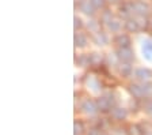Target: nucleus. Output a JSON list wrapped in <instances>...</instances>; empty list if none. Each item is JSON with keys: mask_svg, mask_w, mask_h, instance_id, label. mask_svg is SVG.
<instances>
[{"mask_svg": "<svg viewBox=\"0 0 152 135\" xmlns=\"http://www.w3.org/2000/svg\"><path fill=\"white\" fill-rule=\"evenodd\" d=\"M111 18H113V15H111V11H109V10H104L101 15V21L104 25H107L109 22H111V21H113Z\"/></svg>", "mask_w": 152, "mask_h": 135, "instance_id": "21", "label": "nucleus"}, {"mask_svg": "<svg viewBox=\"0 0 152 135\" xmlns=\"http://www.w3.org/2000/svg\"><path fill=\"white\" fill-rule=\"evenodd\" d=\"M125 29L129 33H136L141 29V25H140V22L136 19H129L125 22Z\"/></svg>", "mask_w": 152, "mask_h": 135, "instance_id": "11", "label": "nucleus"}, {"mask_svg": "<svg viewBox=\"0 0 152 135\" xmlns=\"http://www.w3.org/2000/svg\"><path fill=\"white\" fill-rule=\"evenodd\" d=\"M141 90H142V96L145 98H152V83L151 82H142L141 83Z\"/></svg>", "mask_w": 152, "mask_h": 135, "instance_id": "15", "label": "nucleus"}, {"mask_svg": "<svg viewBox=\"0 0 152 135\" xmlns=\"http://www.w3.org/2000/svg\"><path fill=\"white\" fill-rule=\"evenodd\" d=\"M87 87L94 93H99L102 89V85L95 77H88L87 78Z\"/></svg>", "mask_w": 152, "mask_h": 135, "instance_id": "8", "label": "nucleus"}, {"mask_svg": "<svg viewBox=\"0 0 152 135\" xmlns=\"http://www.w3.org/2000/svg\"><path fill=\"white\" fill-rule=\"evenodd\" d=\"M149 23H151V26H152V21H151V22H149Z\"/></svg>", "mask_w": 152, "mask_h": 135, "instance_id": "31", "label": "nucleus"}, {"mask_svg": "<svg viewBox=\"0 0 152 135\" xmlns=\"http://www.w3.org/2000/svg\"><path fill=\"white\" fill-rule=\"evenodd\" d=\"M90 1H91L92 6H94L96 10H99V8H103L104 7V1H106V0H90Z\"/></svg>", "mask_w": 152, "mask_h": 135, "instance_id": "23", "label": "nucleus"}, {"mask_svg": "<svg viewBox=\"0 0 152 135\" xmlns=\"http://www.w3.org/2000/svg\"><path fill=\"white\" fill-rule=\"evenodd\" d=\"M111 135H129V134H128V131H125V130L113 128V132H111Z\"/></svg>", "mask_w": 152, "mask_h": 135, "instance_id": "27", "label": "nucleus"}, {"mask_svg": "<svg viewBox=\"0 0 152 135\" xmlns=\"http://www.w3.org/2000/svg\"><path fill=\"white\" fill-rule=\"evenodd\" d=\"M90 59H91V64L92 66H98V64L102 63L103 56H102L101 53H92V55H90Z\"/></svg>", "mask_w": 152, "mask_h": 135, "instance_id": "20", "label": "nucleus"}, {"mask_svg": "<svg viewBox=\"0 0 152 135\" xmlns=\"http://www.w3.org/2000/svg\"><path fill=\"white\" fill-rule=\"evenodd\" d=\"M144 111H145L147 115H149L152 117V100H148L144 104Z\"/></svg>", "mask_w": 152, "mask_h": 135, "instance_id": "24", "label": "nucleus"}, {"mask_svg": "<svg viewBox=\"0 0 152 135\" xmlns=\"http://www.w3.org/2000/svg\"><path fill=\"white\" fill-rule=\"evenodd\" d=\"M128 134L129 135H144V131L139 124H132L128 128Z\"/></svg>", "mask_w": 152, "mask_h": 135, "instance_id": "19", "label": "nucleus"}, {"mask_svg": "<svg viewBox=\"0 0 152 135\" xmlns=\"http://www.w3.org/2000/svg\"><path fill=\"white\" fill-rule=\"evenodd\" d=\"M79 8H80V11H82L83 14H86V15H94L95 14V8L94 6H92V3L90 1V0H82L80 1V4H79Z\"/></svg>", "mask_w": 152, "mask_h": 135, "instance_id": "7", "label": "nucleus"}, {"mask_svg": "<svg viewBox=\"0 0 152 135\" xmlns=\"http://www.w3.org/2000/svg\"><path fill=\"white\" fill-rule=\"evenodd\" d=\"M134 77L137 78L139 80H142V82H147L148 79H151L152 78V71L149 70V68H137L136 71H134Z\"/></svg>", "mask_w": 152, "mask_h": 135, "instance_id": "6", "label": "nucleus"}, {"mask_svg": "<svg viewBox=\"0 0 152 135\" xmlns=\"http://www.w3.org/2000/svg\"><path fill=\"white\" fill-rule=\"evenodd\" d=\"M107 27H109V30H111L113 33H115L121 29V23L118 22V21H111V22L107 23Z\"/></svg>", "mask_w": 152, "mask_h": 135, "instance_id": "22", "label": "nucleus"}, {"mask_svg": "<svg viewBox=\"0 0 152 135\" xmlns=\"http://www.w3.org/2000/svg\"><path fill=\"white\" fill-rule=\"evenodd\" d=\"M115 58L122 63H130L134 59V53L130 48H118V51L115 52Z\"/></svg>", "mask_w": 152, "mask_h": 135, "instance_id": "3", "label": "nucleus"}, {"mask_svg": "<svg viewBox=\"0 0 152 135\" xmlns=\"http://www.w3.org/2000/svg\"><path fill=\"white\" fill-rule=\"evenodd\" d=\"M114 104H115V100H114V94L113 93H104L103 96H101L96 100V105H98L99 112H111V109L114 108Z\"/></svg>", "mask_w": 152, "mask_h": 135, "instance_id": "1", "label": "nucleus"}, {"mask_svg": "<svg viewBox=\"0 0 152 135\" xmlns=\"http://www.w3.org/2000/svg\"><path fill=\"white\" fill-rule=\"evenodd\" d=\"M106 1H109V3H117L118 0H106Z\"/></svg>", "mask_w": 152, "mask_h": 135, "instance_id": "29", "label": "nucleus"}, {"mask_svg": "<svg viewBox=\"0 0 152 135\" xmlns=\"http://www.w3.org/2000/svg\"><path fill=\"white\" fill-rule=\"evenodd\" d=\"M92 40H94V42L96 45H106L109 42L107 35H106V33H103V32H96Z\"/></svg>", "mask_w": 152, "mask_h": 135, "instance_id": "14", "label": "nucleus"}, {"mask_svg": "<svg viewBox=\"0 0 152 135\" xmlns=\"http://www.w3.org/2000/svg\"><path fill=\"white\" fill-rule=\"evenodd\" d=\"M129 91H130V94L133 96V98H136V100L144 98V96H142V90H141V85L132 83L129 86Z\"/></svg>", "mask_w": 152, "mask_h": 135, "instance_id": "12", "label": "nucleus"}, {"mask_svg": "<svg viewBox=\"0 0 152 135\" xmlns=\"http://www.w3.org/2000/svg\"><path fill=\"white\" fill-rule=\"evenodd\" d=\"M84 132V124L80 120H75L73 122V134L75 135H82Z\"/></svg>", "mask_w": 152, "mask_h": 135, "instance_id": "18", "label": "nucleus"}, {"mask_svg": "<svg viewBox=\"0 0 152 135\" xmlns=\"http://www.w3.org/2000/svg\"><path fill=\"white\" fill-rule=\"evenodd\" d=\"M80 109H82V112L87 116H95L99 112L96 101H92V100H90V98L83 101L82 105H80Z\"/></svg>", "mask_w": 152, "mask_h": 135, "instance_id": "2", "label": "nucleus"}, {"mask_svg": "<svg viewBox=\"0 0 152 135\" xmlns=\"http://www.w3.org/2000/svg\"><path fill=\"white\" fill-rule=\"evenodd\" d=\"M132 6H133V13L140 15L141 18H144V16H147L149 14V6L147 3H144V1H134V3H132Z\"/></svg>", "mask_w": 152, "mask_h": 135, "instance_id": "4", "label": "nucleus"}, {"mask_svg": "<svg viewBox=\"0 0 152 135\" xmlns=\"http://www.w3.org/2000/svg\"><path fill=\"white\" fill-rule=\"evenodd\" d=\"M141 49H142V56L147 60H152V41L151 40H144L141 45Z\"/></svg>", "mask_w": 152, "mask_h": 135, "instance_id": "9", "label": "nucleus"}, {"mask_svg": "<svg viewBox=\"0 0 152 135\" xmlns=\"http://www.w3.org/2000/svg\"><path fill=\"white\" fill-rule=\"evenodd\" d=\"M120 72H121V75H122L124 78L130 77V75H132V72H133L132 66H130L129 63H124V64L120 67Z\"/></svg>", "mask_w": 152, "mask_h": 135, "instance_id": "17", "label": "nucleus"}, {"mask_svg": "<svg viewBox=\"0 0 152 135\" xmlns=\"http://www.w3.org/2000/svg\"><path fill=\"white\" fill-rule=\"evenodd\" d=\"M88 40L86 37L83 33H76L75 34V46L76 48H84L86 45H87Z\"/></svg>", "mask_w": 152, "mask_h": 135, "instance_id": "13", "label": "nucleus"}, {"mask_svg": "<svg viewBox=\"0 0 152 135\" xmlns=\"http://www.w3.org/2000/svg\"><path fill=\"white\" fill-rule=\"evenodd\" d=\"M73 21H75V30H77V29H79V27H82V25H83V23H82V19H80V18H77V16H75V19H73Z\"/></svg>", "mask_w": 152, "mask_h": 135, "instance_id": "28", "label": "nucleus"}, {"mask_svg": "<svg viewBox=\"0 0 152 135\" xmlns=\"http://www.w3.org/2000/svg\"><path fill=\"white\" fill-rule=\"evenodd\" d=\"M114 41H115V44H117L120 48H130V44H132L129 35H126V34H118Z\"/></svg>", "mask_w": 152, "mask_h": 135, "instance_id": "10", "label": "nucleus"}, {"mask_svg": "<svg viewBox=\"0 0 152 135\" xmlns=\"http://www.w3.org/2000/svg\"><path fill=\"white\" fill-rule=\"evenodd\" d=\"M76 63L80 67H87V66L91 64V59L88 55H79V58H76Z\"/></svg>", "mask_w": 152, "mask_h": 135, "instance_id": "16", "label": "nucleus"}, {"mask_svg": "<svg viewBox=\"0 0 152 135\" xmlns=\"http://www.w3.org/2000/svg\"><path fill=\"white\" fill-rule=\"evenodd\" d=\"M87 27H88V30H91V32H98V22H96V21H88Z\"/></svg>", "mask_w": 152, "mask_h": 135, "instance_id": "25", "label": "nucleus"}, {"mask_svg": "<svg viewBox=\"0 0 152 135\" xmlns=\"http://www.w3.org/2000/svg\"><path fill=\"white\" fill-rule=\"evenodd\" d=\"M102 130H99L98 127H94V128H90L87 131V135H102Z\"/></svg>", "mask_w": 152, "mask_h": 135, "instance_id": "26", "label": "nucleus"}, {"mask_svg": "<svg viewBox=\"0 0 152 135\" xmlns=\"http://www.w3.org/2000/svg\"><path fill=\"white\" fill-rule=\"evenodd\" d=\"M144 135H152V132H144Z\"/></svg>", "mask_w": 152, "mask_h": 135, "instance_id": "30", "label": "nucleus"}, {"mask_svg": "<svg viewBox=\"0 0 152 135\" xmlns=\"http://www.w3.org/2000/svg\"><path fill=\"white\" fill-rule=\"evenodd\" d=\"M110 115H111V117H113L114 120H117V122H122V120H125L128 117V109L121 108V106H114L113 109H111Z\"/></svg>", "mask_w": 152, "mask_h": 135, "instance_id": "5", "label": "nucleus"}]
</instances>
